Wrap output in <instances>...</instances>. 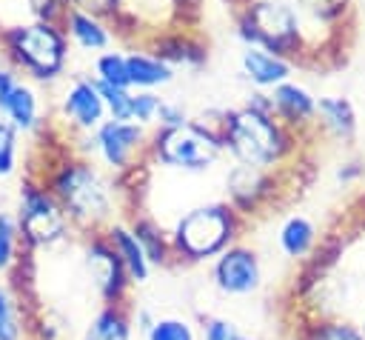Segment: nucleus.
<instances>
[{
    "label": "nucleus",
    "mask_w": 365,
    "mask_h": 340,
    "mask_svg": "<svg viewBox=\"0 0 365 340\" xmlns=\"http://www.w3.org/2000/svg\"><path fill=\"white\" fill-rule=\"evenodd\" d=\"M43 171L29 174L46 183V189L57 197L63 206L71 229L77 237L100 234L114 220H120V194L114 186V177L88 157L74 154L71 149L60 151L57 157L43 160Z\"/></svg>",
    "instance_id": "1"
},
{
    "label": "nucleus",
    "mask_w": 365,
    "mask_h": 340,
    "mask_svg": "<svg viewBox=\"0 0 365 340\" xmlns=\"http://www.w3.org/2000/svg\"><path fill=\"white\" fill-rule=\"evenodd\" d=\"M302 137H297L277 114L254 111L248 106L228 109L222 149L231 163H245L257 169H288L299 151Z\"/></svg>",
    "instance_id": "2"
},
{
    "label": "nucleus",
    "mask_w": 365,
    "mask_h": 340,
    "mask_svg": "<svg viewBox=\"0 0 365 340\" xmlns=\"http://www.w3.org/2000/svg\"><path fill=\"white\" fill-rule=\"evenodd\" d=\"M0 54L9 69L34 86H54L66 77L71 43L63 26L43 20H17L0 26Z\"/></svg>",
    "instance_id": "3"
},
{
    "label": "nucleus",
    "mask_w": 365,
    "mask_h": 340,
    "mask_svg": "<svg viewBox=\"0 0 365 340\" xmlns=\"http://www.w3.org/2000/svg\"><path fill=\"white\" fill-rule=\"evenodd\" d=\"M242 226L245 220L225 197L185 209L168 229L177 266H200L217 260L228 246L240 243Z\"/></svg>",
    "instance_id": "4"
},
{
    "label": "nucleus",
    "mask_w": 365,
    "mask_h": 340,
    "mask_svg": "<svg viewBox=\"0 0 365 340\" xmlns=\"http://www.w3.org/2000/svg\"><path fill=\"white\" fill-rule=\"evenodd\" d=\"M234 26L242 46H259L308 66V34L294 0H242L234 6Z\"/></svg>",
    "instance_id": "5"
},
{
    "label": "nucleus",
    "mask_w": 365,
    "mask_h": 340,
    "mask_svg": "<svg viewBox=\"0 0 365 340\" xmlns=\"http://www.w3.org/2000/svg\"><path fill=\"white\" fill-rule=\"evenodd\" d=\"M14 217L20 226V240H23L26 254L57 249L66 240H71V234H74L57 197L46 189V183H40L37 177H29V174H23L20 186H17Z\"/></svg>",
    "instance_id": "6"
},
{
    "label": "nucleus",
    "mask_w": 365,
    "mask_h": 340,
    "mask_svg": "<svg viewBox=\"0 0 365 340\" xmlns=\"http://www.w3.org/2000/svg\"><path fill=\"white\" fill-rule=\"evenodd\" d=\"M225 157V149L191 120L180 129H151L148 163L177 174H205Z\"/></svg>",
    "instance_id": "7"
},
{
    "label": "nucleus",
    "mask_w": 365,
    "mask_h": 340,
    "mask_svg": "<svg viewBox=\"0 0 365 340\" xmlns=\"http://www.w3.org/2000/svg\"><path fill=\"white\" fill-rule=\"evenodd\" d=\"M94 160L111 174H123L143 160H148V140L151 129L134 123V120H106L94 134Z\"/></svg>",
    "instance_id": "8"
},
{
    "label": "nucleus",
    "mask_w": 365,
    "mask_h": 340,
    "mask_svg": "<svg viewBox=\"0 0 365 340\" xmlns=\"http://www.w3.org/2000/svg\"><path fill=\"white\" fill-rule=\"evenodd\" d=\"M288 169H257V166H245V163H231L225 171V200L240 211L242 220L265 211L268 206L277 203L282 186H285V174Z\"/></svg>",
    "instance_id": "9"
},
{
    "label": "nucleus",
    "mask_w": 365,
    "mask_h": 340,
    "mask_svg": "<svg viewBox=\"0 0 365 340\" xmlns=\"http://www.w3.org/2000/svg\"><path fill=\"white\" fill-rule=\"evenodd\" d=\"M80 260H83V274H86L88 286L100 297V306L128 303L134 286H131L114 246L108 243V237L103 231L80 237Z\"/></svg>",
    "instance_id": "10"
},
{
    "label": "nucleus",
    "mask_w": 365,
    "mask_h": 340,
    "mask_svg": "<svg viewBox=\"0 0 365 340\" xmlns=\"http://www.w3.org/2000/svg\"><path fill=\"white\" fill-rule=\"evenodd\" d=\"M211 286L222 297H251L262 289V260L254 246L234 243L208 263Z\"/></svg>",
    "instance_id": "11"
},
{
    "label": "nucleus",
    "mask_w": 365,
    "mask_h": 340,
    "mask_svg": "<svg viewBox=\"0 0 365 340\" xmlns=\"http://www.w3.org/2000/svg\"><path fill=\"white\" fill-rule=\"evenodd\" d=\"M57 111H60V120L68 129V140L83 137V134H94L108 120L103 94L97 89V80L91 74H83V71H77L66 80Z\"/></svg>",
    "instance_id": "12"
},
{
    "label": "nucleus",
    "mask_w": 365,
    "mask_h": 340,
    "mask_svg": "<svg viewBox=\"0 0 365 340\" xmlns=\"http://www.w3.org/2000/svg\"><path fill=\"white\" fill-rule=\"evenodd\" d=\"M271 103H274V114L279 117V123H285L297 137H308L317 134V94L299 83V80H285L271 91Z\"/></svg>",
    "instance_id": "13"
},
{
    "label": "nucleus",
    "mask_w": 365,
    "mask_h": 340,
    "mask_svg": "<svg viewBox=\"0 0 365 340\" xmlns=\"http://www.w3.org/2000/svg\"><path fill=\"white\" fill-rule=\"evenodd\" d=\"M294 69H297L294 60L259 46H242L240 51V74L257 91H274L279 83L294 77Z\"/></svg>",
    "instance_id": "14"
},
{
    "label": "nucleus",
    "mask_w": 365,
    "mask_h": 340,
    "mask_svg": "<svg viewBox=\"0 0 365 340\" xmlns=\"http://www.w3.org/2000/svg\"><path fill=\"white\" fill-rule=\"evenodd\" d=\"M145 49L154 51L160 60H165L174 71L177 69H200L208 60L205 43H200L191 29H165L145 40Z\"/></svg>",
    "instance_id": "15"
},
{
    "label": "nucleus",
    "mask_w": 365,
    "mask_h": 340,
    "mask_svg": "<svg viewBox=\"0 0 365 340\" xmlns=\"http://www.w3.org/2000/svg\"><path fill=\"white\" fill-rule=\"evenodd\" d=\"M319 243H322V231L308 214L291 211V214L282 217V223L277 229V246L288 260L308 263L317 254Z\"/></svg>",
    "instance_id": "16"
},
{
    "label": "nucleus",
    "mask_w": 365,
    "mask_h": 340,
    "mask_svg": "<svg viewBox=\"0 0 365 340\" xmlns=\"http://www.w3.org/2000/svg\"><path fill=\"white\" fill-rule=\"evenodd\" d=\"M359 114L345 94H319L317 97V134H325L336 143L356 140Z\"/></svg>",
    "instance_id": "17"
},
{
    "label": "nucleus",
    "mask_w": 365,
    "mask_h": 340,
    "mask_svg": "<svg viewBox=\"0 0 365 340\" xmlns=\"http://www.w3.org/2000/svg\"><path fill=\"white\" fill-rule=\"evenodd\" d=\"M103 234H106L108 243L114 246V251H117V257H120V263H123V269H125L131 286H145V283L151 280V274H154V266L148 263V257H145L140 240L134 237L131 226L125 223V217L114 220Z\"/></svg>",
    "instance_id": "18"
},
{
    "label": "nucleus",
    "mask_w": 365,
    "mask_h": 340,
    "mask_svg": "<svg viewBox=\"0 0 365 340\" xmlns=\"http://www.w3.org/2000/svg\"><path fill=\"white\" fill-rule=\"evenodd\" d=\"M125 223L131 226L134 237L140 240V246H143V251H145V257H148V263L154 269H171V266H177L168 229L160 220H154L145 211H128Z\"/></svg>",
    "instance_id": "19"
},
{
    "label": "nucleus",
    "mask_w": 365,
    "mask_h": 340,
    "mask_svg": "<svg viewBox=\"0 0 365 340\" xmlns=\"http://www.w3.org/2000/svg\"><path fill=\"white\" fill-rule=\"evenodd\" d=\"M3 120H9L20 134H37L46 126V114H43V103H40V91L34 89V83L20 80L11 91V97L6 100Z\"/></svg>",
    "instance_id": "20"
},
{
    "label": "nucleus",
    "mask_w": 365,
    "mask_h": 340,
    "mask_svg": "<svg viewBox=\"0 0 365 340\" xmlns=\"http://www.w3.org/2000/svg\"><path fill=\"white\" fill-rule=\"evenodd\" d=\"M302 23H305V34H308V54L314 57V29H322L325 37H331L334 29H342L348 23L351 14V0H294Z\"/></svg>",
    "instance_id": "21"
},
{
    "label": "nucleus",
    "mask_w": 365,
    "mask_h": 340,
    "mask_svg": "<svg viewBox=\"0 0 365 340\" xmlns=\"http://www.w3.org/2000/svg\"><path fill=\"white\" fill-rule=\"evenodd\" d=\"M63 31H66L68 43L77 46V49H83V51L100 54V51H106V49L114 46V34H111L108 23L100 20V17H94V14H88V11H80V9H71L66 14Z\"/></svg>",
    "instance_id": "22"
},
{
    "label": "nucleus",
    "mask_w": 365,
    "mask_h": 340,
    "mask_svg": "<svg viewBox=\"0 0 365 340\" xmlns=\"http://www.w3.org/2000/svg\"><path fill=\"white\" fill-rule=\"evenodd\" d=\"M125 54H128V80L134 91H157L174 83L177 71L165 60H160L154 51H148L145 46H134Z\"/></svg>",
    "instance_id": "23"
},
{
    "label": "nucleus",
    "mask_w": 365,
    "mask_h": 340,
    "mask_svg": "<svg viewBox=\"0 0 365 340\" xmlns=\"http://www.w3.org/2000/svg\"><path fill=\"white\" fill-rule=\"evenodd\" d=\"M80 340H134L131 309L128 303L100 306L80 331Z\"/></svg>",
    "instance_id": "24"
},
{
    "label": "nucleus",
    "mask_w": 365,
    "mask_h": 340,
    "mask_svg": "<svg viewBox=\"0 0 365 340\" xmlns=\"http://www.w3.org/2000/svg\"><path fill=\"white\" fill-rule=\"evenodd\" d=\"M299 340H365V334L356 320L345 314H328L314 317L308 326H302Z\"/></svg>",
    "instance_id": "25"
},
{
    "label": "nucleus",
    "mask_w": 365,
    "mask_h": 340,
    "mask_svg": "<svg viewBox=\"0 0 365 340\" xmlns=\"http://www.w3.org/2000/svg\"><path fill=\"white\" fill-rule=\"evenodd\" d=\"M26 249L20 240V226L14 209H0V274H11L23 263Z\"/></svg>",
    "instance_id": "26"
},
{
    "label": "nucleus",
    "mask_w": 365,
    "mask_h": 340,
    "mask_svg": "<svg viewBox=\"0 0 365 340\" xmlns=\"http://www.w3.org/2000/svg\"><path fill=\"white\" fill-rule=\"evenodd\" d=\"M91 69H94V80L97 83H108V86H117V89H131V80H128V54L123 49H106L100 54H94L91 60Z\"/></svg>",
    "instance_id": "27"
},
{
    "label": "nucleus",
    "mask_w": 365,
    "mask_h": 340,
    "mask_svg": "<svg viewBox=\"0 0 365 340\" xmlns=\"http://www.w3.org/2000/svg\"><path fill=\"white\" fill-rule=\"evenodd\" d=\"M26 337V317L14 289L0 280V340H23Z\"/></svg>",
    "instance_id": "28"
},
{
    "label": "nucleus",
    "mask_w": 365,
    "mask_h": 340,
    "mask_svg": "<svg viewBox=\"0 0 365 340\" xmlns=\"http://www.w3.org/2000/svg\"><path fill=\"white\" fill-rule=\"evenodd\" d=\"M143 340H200V331L182 314H160Z\"/></svg>",
    "instance_id": "29"
},
{
    "label": "nucleus",
    "mask_w": 365,
    "mask_h": 340,
    "mask_svg": "<svg viewBox=\"0 0 365 340\" xmlns=\"http://www.w3.org/2000/svg\"><path fill=\"white\" fill-rule=\"evenodd\" d=\"M20 163V131L0 117V180H9L17 174Z\"/></svg>",
    "instance_id": "30"
},
{
    "label": "nucleus",
    "mask_w": 365,
    "mask_h": 340,
    "mask_svg": "<svg viewBox=\"0 0 365 340\" xmlns=\"http://www.w3.org/2000/svg\"><path fill=\"white\" fill-rule=\"evenodd\" d=\"M103 103H106V114L111 120H131V89H117L108 83H97Z\"/></svg>",
    "instance_id": "31"
},
{
    "label": "nucleus",
    "mask_w": 365,
    "mask_h": 340,
    "mask_svg": "<svg viewBox=\"0 0 365 340\" xmlns=\"http://www.w3.org/2000/svg\"><path fill=\"white\" fill-rule=\"evenodd\" d=\"M26 9H29V20L63 26L66 14L71 11V0H26Z\"/></svg>",
    "instance_id": "32"
},
{
    "label": "nucleus",
    "mask_w": 365,
    "mask_h": 340,
    "mask_svg": "<svg viewBox=\"0 0 365 340\" xmlns=\"http://www.w3.org/2000/svg\"><path fill=\"white\" fill-rule=\"evenodd\" d=\"M160 100L163 97L157 91H134L131 89V120L140 123V126H145V129H154Z\"/></svg>",
    "instance_id": "33"
},
{
    "label": "nucleus",
    "mask_w": 365,
    "mask_h": 340,
    "mask_svg": "<svg viewBox=\"0 0 365 340\" xmlns=\"http://www.w3.org/2000/svg\"><path fill=\"white\" fill-rule=\"evenodd\" d=\"M191 120V111L180 103V100H171V97H163L160 100V109H157V120H154V129H180Z\"/></svg>",
    "instance_id": "34"
},
{
    "label": "nucleus",
    "mask_w": 365,
    "mask_h": 340,
    "mask_svg": "<svg viewBox=\"0 0 365 340\" xmlns=\"http://www.w3.org/2000/svg\"><path fill=\"white\" fill-rule=\"evenodd\" d=\"M242 331L228 317H205L200 329V340H240Z\"/></svg>",
    "instance_id": "35"
},
{
    "label": "nucleus",
    "mask_w": 365,
    "mask_h": 340,
    "mask_svg": "<svg viewBox=\"0 0 365 340\" xmlns=\"http://www.w3.org/2000/svg\"><path fill=\"white\" fill-rule=\"evenodd\" d=\"M125 3L128 0H71V9H80V11H88L106 23H111L117 14L125 11Z\"/></svg>",
    "instance_id": "36"
},
{
    "label": "nucleus",
    "mask_w": 365,
    "mask_h": 340,
    "mask_svg": "<svg viewBox=\"0 0 365 340\" xmlns=\"http://www.w3.org/2000/svg\"><path fill=\"white\" fill-rule=\"evenodd\" d=\"M334 177H336V183H342V186H351V183L362 180V177H365V160H362V157H348V160H342V163L336 166Z\"/></svg>",
    "instance_id": "37"
},
{
    "label": "nucleus",
    "mask_w": 365,
    "mask_h": 340,
    "mask_svg": "<svg viewBox=\"0 0 365 340\" xmlns=\"http://www.w3.org/2000/svg\"><path fill=\"white\" fill-rule=\"evenodd\" d=\"M17 83H20V74L14 69H9V66H0V111H3V106L11 97V91H14Z\"/></svg>",
    "instance_id": "38"
},
{
    "label": "nucleus",
    "mask_w": 365,
    "mask_h": 340,
    "mask_svg": "<svg viewBox=\"0 0 365 340\" xmlns=\"http://www.w3.org/2000/svg\"><path fill=\"white\" fill-rule=\"evenodd\" d=\"M356 323H359V329H362V334H365V309L359 311V320H356Z\"/></svg>",
    "instance_id": "39"
},
{
    "label": "nucleus",
    "mask_w": 365,
    "mask_h": 340,
    "mask_svg": "<svg viewBox=\"0 0 365 340\" xmlns=\"http://www.w3.org/2000/svg\"><path fill=\"white\" fill-rule=\"evenodd\" d=\"M240 340H257V337H251V334H242V337H240Z\"/></svg>",
    "instance_id": "40"
}]
</instances>
